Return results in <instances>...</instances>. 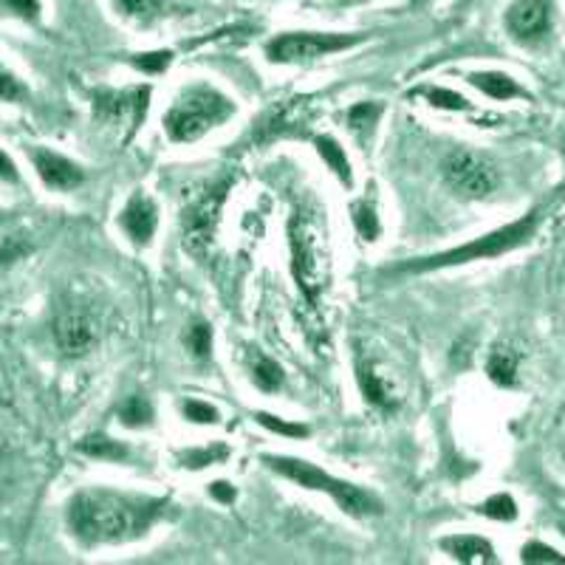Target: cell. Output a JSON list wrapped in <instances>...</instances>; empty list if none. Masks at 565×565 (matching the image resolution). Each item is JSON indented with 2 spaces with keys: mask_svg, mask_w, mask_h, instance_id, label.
Segmentation results:
<instances>
[{
  "mask_svg": "<svg viewBox=\"0 0 565 565\" xmlns=\"http://www.w3.org/2000/svg\"><path fill=\"white\" fill-rule=\"evenodd\" d=\"M159 507L105 489H88L68 503V526L83 543H122L139 537L153 523Z\"/></svg>",
  "mask_w": 565,
  "mask_h": 565,
  "instance_id": "cell-1",
  "label": "cell"
},
{
  "mask_svg": "<svg viewBox=\"0 0 565 565\" xmlns=\"http://www.w3.org/2000/svg\"><path fill=\"white\" fill-rule=\"evenodd\" d=\"M289 244L291 266L302 295L309 297V302H317L331 282V249L320 218H315L311 212H297L289 224Z\"/></svg>",
  "mask_w": 565,
  "mask_h": 565,
  "instance_id": "cell-2",
  "label": "cell"
},
{
  "mask_svg": "<svg viewBox=\"0 0 565 565\" xmlns=\"http://www.w3.org/2000/svg\"><path fill=\"white\" fill-rule=\"evenodd\" d=\"M264 463H269V469H275L277 476L300 483L302 489H317V492L331 494V498L340 503L342 512L353 514V518H367V514L382 512L380 498H373V494L365 492L362 487H353V483L328 476V472H322L317 463L286 456H266Z\"/></svg>",
  "mask_w": 565,
  "mask_h": 565,
  "instance_id": "cell-3",
  "label": "cell"
},
{
  "mask_svg": "<svg viewBox=\"0 0 565 565\" xmlns=\"http://www.w3.org/2000/svg\"><path fill=\"white\" fill-rule=\"evenodd\" d=\"M534 226H537V212H529L526 218L514 221V224L501 226V230L481 235L472 244L456 246L450 252H441V255H433L427 260H418V264L402 266V271H433V269H447V266H461L469 260H489V257H501L507 252L518 249V246L526 244L534 235Z\"/></svg>",
  "mask_w": 565,
  "mask_h": 565,
  "instance_id": "cell-4",
  "label": "cell"
},
{
  "mask_svg": "<svg viewBox=\"0 0 565 565\" xmlns=\"http://www.w3.org/2000/svg\"><path fill=\"white\" fill-rule=\"evenodd\" d=\"M232 116V103L212 88H190L164 114V130L173 141H195Z\"/></svg>",
  "mask_w": 565,
  "mask_h": 565,
  "instance_id": "cell-5",
  "label": "cell"
},
{
  "mask_svg": "<svg viewBox=\"0 0 565 565\" xmlns=\"http://www.w3.org/2000/svg\"><path fill=\"white\" fill-rule=\"evenodd\" d=\"M226 190H230V179H221L201 186L199 193L186 199L184 210H181V226H184V246L190 255H204L210 249L215 230H218Z\"/></svg>",
  "mask_w": 565,
  "mask_h": 565,
  "instance_id": "cell-6",
  "label": "cell"
},
{
  "mask_svg": "<svg viewBox=\"0 0 565 565\" xmlns=\"http://www.w3.org/2000/svg\"><path fill=\"white\" fill-rule=\"evenodd\" d=\"M367 34H337V32H286L277 34L269 45L271 63H306V60L326 57V54L345 52L353 45L365 43Z\"/></svg>",
  "mask_w": 565,
  "mask_h": 565,
  "instance_id": "cell-7",
  "label": "cell"
},
{
  "mask_svg": "<svg viewBox=\"0 0 565 565\" xmlns=\"http://www.w3.org/2000/svg\"><path fill=\"white\" fill-rule=\"evenodd\" d=\"M444 181L452 193L461 199L478 201L494 193L498 186V170L489 159H483L476 150H452L441 164Z\"/></svg>",
  "mask_w": 565,
  "mask_h": 565,
  "instance_id": "cell-8",
  "label": "cell"
},
{
  "mask_svg": "<svg viewBox=\"0 0 565 565\" xmlns=\"http://www.w3.org/2000/svg\"><path fill=\"white\" fill-rule=\"evenodd\" d=\"M552 26L548 0H514L507 12V29L518 40H537Z\"/></svg>",
  "mask_w": 565,
  "mask_h": 565,
  "instance_id": "cell-9",
  "label": "cell"
},
{
  "mask_svg": "<svg viewBox=\"0 0 565 565\" xmlns=\"http://www.w3.org/2000/svg\"><path fill=\"white\" fill-rule=\"evenodd\" d=\"M29 159H32L43 184L52 186V190H74V186L83 184L85 173L65 156L52 153V150L45 148H32L29 150Z\"/></svg>",
  "mask_w": 565,
  "mask_h": 565,
  "instance_id": "cell-10",
  "label": "cell"
},
{
  "mask_svg": "<svg viewBox=\"0 0 565 565\" xmlns=\"http://www.w3.org/2000/svg\"><path fill=\"white\" fill-rule=\"evenodd\" d=\"M54 334H57V345L65 356H79V353H85L94 345L97 328H94V320L85 311L71 309L60 315Z\"/></svg>",
  "mask_w": 565,
  "mask_h": 565,
  "instance_id": "cell-11",
  "label": "cell"
},
{
  "mask_svg": "<svg viewBox=\"0 0 565 565\" xmlns=\"http://www.w3.org/2000/svg\"><path fill=\"white\" fill-rule=\"evenodd\" d=\"M156 226H159V210L153 201H148L145 195H134V201L122 212V230L128 232L130 241L136 246H148L156 235Z\"/></svg>",
  "mask_w": 565,
  "mask_h": 565,
  "instance_id": "cell-12",
  "label": "cell"
},
{
  "mask_svg": "<svg viewBox=\"0 0 565 565\" xmlns=\"http://www.w3.org/2000/svg\"><path fill=\"white\" fill-rule=\"evenodd\" d=\"M441 548L458 559V563H494V548L489 540L476 534H458V537L441 540Z\"/></svg>",
  "mask_w": 565,
  "mask_h": 565,
  "instance_id": "cell-13",
  "label": "cell"
},
{
  "mask_svg": "<svg viewBox=\"0 0 565 565\" xmlns=\"http://www.w3.org/2000/svg\"><path fill=\"white\" fill-rule=\"evenodd\" d=\"M469 83L476 85L478 90H483L487 97L492 99H512L523 97V88L514 83L509 74H501V71H481V74H472Z\"/></svg>",
  "mask_w": 565,
  "mask_h": 565,
  "instance_id": "cell-14",
  "label": "cell"
},
{
  "mask_svg": "<svg viewBox=\"0 0 565 565\" xmlns=\"http://www.w3.org/2000/svg\"><path fill=\"white\" fill-rule=\"evenodd\" d=\"M518 365H521L518 353H514L509 345H498L492 353H489V362H487L489 380L501 387L514 385V380H518Z\"/></svg>",
  "mask_w": 565,
  "mask_h": 565,
  "instance_id": "cell-15",
  "label": "cell"
},
{
  "mask_svg": "<svg viewBox=\"0 0 565 565\" xmlns=\"http://www.w3.org/2000/svg\"><path fill=\"white\" fill-rule=\"evenodd\" d=\"M315 145H317V150H320L322 161H326L328 168L334 170L337 179H340L345 186H351L353 184L351 164H348V156H345V150L340 148V141L331 139V136H317Z\"/></svg>",
  "mask_w": 565,
  "mask_h": 565,
  "instance_id": "cell-16",
  "label": "cell"
},
{
  "mask_svg": "<svg viewBox=\"0 0 565 565\" xmlns=\"http://www.w3.org/2000/svg\"><path fill=\"white\" fill-rule=\"evenodd\" d=\"M360 387H362V393H365V398L371 402V405H380V407L393 405L391 385H387L385 376H382L376 367H371V365L360 367Z\"/></svg>",
  "mask_w": 565,
  "mask_h": 565,
  "instance_id": "cell-17",
  "label": "cell"
},
{
  "mask_svg": "<svg viewBox=\"0 0 565 565\" xmlns=\"http://www.w3.org/2000/svg\"><path fill=\"white\" fill-rule=\"evenodd\" d=\"M351 218L362 241L373 244V241L380 238V215H376V206H373L371 201H356V204H351Z\"/></svg>",
  "mask_w": 565,
  "mask_h": 565,
  "instance_id": "cell-18",
  "label": "cell"
},
{
  "mask_svg": "<svg viewBox=\"0 0 565 565\" xmlns=\"http://www.w3.org/2000/svg\"><path fill=\"white\" fill-rule=\"evenodd\" d=\"M77 450L90 458H105V461H122V458H128V447H122V444L114 441V438L108 436L83 438Z\"/></svg>",
  "mask_w": 565,
  "mask_h": 565,
  "instance_id": "cell-19",
  "label": "cell"
},
{
  "mask_svg": "<svg viewBox=\"0 0 565 565\" xmlns=\"http://www.w3.org/2000/svg\"><path fill=\"white\" fill-rule=\"evenodd\" d=\"M114 3L119 12L128 14L130 20H141V23H150L168 12V0H114Z\"/></svg>",
  "mask_w": 565,
  "mask_h": 565,
  "instance_id": "cell-20",
  "label": "cell"
},
{
  "mask_svg": "<svg viewBox=\"0 0 565 565\" xmlns=\"http://www.w3.org/2000/svg\"><path fill=\"white\" fill-rule=\"evenodd\" d=\"M252 380H255V385L260 391L271 393L282 385V367L275 360H269V356H260L255 362V367H252Z\"/></svg>",
  "mask_w": 565,
  "mask_h": 565,
  "instance_id": "cell-21",
  "label": "cell"
},
{
  "mask_svg": "<svg viewBox=\"0 0 565 565\" xmlns=\"http://www.w3.org/2000/svg\"><path fill=\"white\" fill-rule=\"evenodd\" d=\"M481 514L492 518V521H514L518 518V503H514L512 494L501 492V494H492L489 501L481 503Z\"/></svg>",
  "mask_w": 565,
  "mask_h": 565,
  "instance_id": "cell-22",
  "label": "cell"
},
{
  "mask_svg": "<svg viewBox=\"0 0 565 565\" xmlns=\"http://www.w3.org/2000/svg\"><path fill=\"white\" fill-rule=\"evenodd\" d=\"M153 422V407L145 396L128 398V405L122 407V424L125 427H145Z\"/></svg>",
  "mask_w": 565,
  "mask_h": 565,
  "instance_id": "cell-23",
  "label": "cell"
},
{
  "mask_svg": "<svg viewBox=\"0 0 565 565\" xmlns=\"http://www.w3.org/2000/svg\"><path fill=\"white\" fill-rule=\"evenodd\" d=\"M380 116H382V105L360 103V105H353L351 114H348V125H351V130L365 134V130H371L373 125L380 122Z\"/></svg>",
  "mask_w": 565,
  "mask_h": 565,
  "instance_id": "cell-24",
  "label": "cell"
},
{
  "mask_svg": "<svg viewBox=\"0 0 565 565\" xmlns=\"http://www.w3.org/2000/svg\"><path fill=\"white\" fill-rule=\"evenodd\" d=\"M184 345L190 348V353H195V356H210L212 351V331L206 322H195V326L186 328V334H184Z\"/></svg>",
  "mask_w": 565,
  "mask_h": 565,
  "instance_id": "cell-25",
  "label": "cell"
},
{
  "mask_svg": "<svg viewBox=\"0 0 565 565\" xmlns=\"http://www.w3.org/2000/svg\"><path fill=\"white\" fill-rule=\"evenodd\" d=\"M422 94H424V97H427V103H430L433 108H441V110H469V103L461 97V94H456V90L424 88Z\"/></svg>",
  "mask_w": 565,
  "mask_h": 565,
  "instance_id": "cell-26",
  "label": "cell"
},
{
  "mask_svg": "<svg viewBox=\"0 0 565 565\" xmlns=\"http://www.w3.org/2000/svg\"><path fill=\"white\" fill-rule=\"evenodd\" d=\"M257 422L264 424L266 430L277 433V436H289V438H306V436H309V427H306V424L282 422V418L271 416V413H257Z\"/></svg>",
  "mask_w": 565,
  "mask_h": 565,
  "instance_id": "cell-27",
  "label": "cell"
},
{
  "mask_svg": "<svg viewBox=\"0 0 565 565\" xmlns=\"http://www.w3.org/2000/svg\"><path fill=\"white\" fill-rule=\"evenodd\" d=\"M23 97H26V85L20 83L18 74H12L7 65L0 63V103H20Z\"/></svg>",
  "mask_w": 565,
  "mask_h": 565,
  "instance_id": "cell-28",
  "label": "cell"
},
{
  "mask_svg": "<svg viewBox=\"0 0 565 565\" xmlns=\"http://www.w3.org/2000/svg\"><path fill=\"white\" fill-rule=\"evenodd\" d=\"M173 63V52H145V54H136L134 65L145 74H161V71H168V65Z\"/></svg>",
  "mask_w": 565,
  "mask_h": 565,
  "instance_id": "cell-29",
  "label": "cell"
},
{
  "mask_svg": "<svg viewBox=\"0 0 565 565\" xmlns=\"http://www.w3.org/2000/svg\"><path fill=\"white\" fill-rule=\"evenodd\" d=\"M221 458H226V447H210V450H190L181 452V461L186 469H204L210 463H218Z\"/></svg>",
  "mask_w": 565,
  "mask_h": 565,
  "instance_id": "cell-30",
  "label": "cell"
},
{
  "mask_svg": "<svg viewBox=\"0 0 565 565\" xmlns=\"http://www.w3.org/2000/svg\"><path fill=\"white\" fill-rule=\"evenodd\" d=\"M184 418L193 424H215L218 422V411L206 402H199V398H186L184 402Z\"/></svg>",
  "mask_w": 565,
  "mask_h": 565,
  "instance_id": "cell-31",
  "label": "cell"
},
{
  "mask_svg": "<svg viewBox=\"0 0 565 565\" xmlns=\"http://www.w3.org/2000/svg\"><path fill=\"white\" fill-rule=\"evenodd\" d=\"M523 563H565V557L559 552H554L552 546H543V543H526L523 546Z\"/></svg>",
  "mask_w": 565,
  "mask_h": 565,
  "instance_id": "cell-32",
  "label": "cell"
},
{
  "mask_svg": "<svg viewBox=\"0 0 565 565\" xmlns=\"http://www.w3.org/2000/svg\"><path fill=\"white\" fill-rule=\"evenodd\" d=\"M0 3L12 14H18L20 20H29V23H38L40 12H43V0H0Z\"/></svg>",
  "mask_w": 565,
  "mask_h": 565,
  "instance_id": "cell-33",
  "label": "cell"
},
{
  "mask_svg": "<svg viewBox=\"0 0 565 565\" xmlns=\"http://www.w3.org/2000/svg\"><path fill=\"white\" fill-rule=\"evenodd\" d=\"M23 252H26V246L18 244L14 238H7L3 244H0V266H7V264H12V260H18Z\"/></svg>",
  "mask_w": 565,
  "mask_h": 565,
  "instance_id": "cell-34",
  "label": "cell"
},
{
  "mask_svg": "<svg viewBox=\"0 0 565 565\" xmlns=\"http://www.w3.org/2000/svg\"><path fill=\"white\" fill-rule=\"evenodd\" d=\"M0 181H7V184H18L20 181L18 164H14L12 156L3 153V150H0Z\"/></svg>",
  "mask_w": 565,
  "mask_h": 565,
  "instance_id": "cell-35",
  "label": "cell"
},
{
  "mask_svg": "<svg viewBox=\"0 0 565 565\" xmlns=\"http://www.w3.org/2000/svg\"><path fill=\"white\" fill-rule=\"evenodd\" d=\"M210 494L215 498V501L232 503L235 501V487H230L226 481H215V483H210Z\"/></svg>",
  "mask_w": 565,
  "mask_h": 565,
  "instance_id": "cell-36",
  "label": "cell"
},
{
  "mask_svg": "<svg viewBox=\"0 0 565 565\" xmlns=\"http://www.w3.org/2000/svg\"><path fill=\"white\" fill-rule=\"evenodd\" d=\"M345 3H348V7H351V3L356 7V3H367V0H345Z\"/></svg>",
  "mask_w": 565,
  "mask_h": 565,
  "instance_id": "cell-37",
  "label": "cell"
},
{
  "mask_svg": "<svg viewBox=\"0 0 565 565\" xmlns=\"http://www.w3.org/2000/svg\"><path fill=\"white\" fill-rule=\"evenodd\" d=\"M563 532H565V523H563Z\"/></svg>",
  "mask_w": 565,
  "mask_h": 565,
  "instance_id": "cell-38",
  "label": "cell"
}]
</instances>
